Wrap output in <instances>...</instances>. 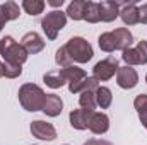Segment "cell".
I'll return each instance as SVG.
<instances>
[{"label":"cell","instance_id":"f1b7e54d","mask_svg":"<svg viewBox=\"0 0 147 145\" xmlns=\"http://www.w3.org/2000/svg\"><path fill=\"white\" fill-rule=\"evenodd\" d=\"M139 22L147 24V2L139 7Z\"/></svg>","mask_w":147,"mask_h":145},{"label":"cell","instance_id":"d4e9b609","mask_svg":"<svg viewBox=\"0 0 147 145\" xmlns=\"http://www.w3.org/2000/svg\"><path fill=\"white\" fill-rule=\"evenodd\" d=\"M45 2L43 0H24L22 2V9L26 10V14L29 15H38L45 10Z\"/></svg>","mask_w":147,"mask_h":145},{"label":"cell","instance_id":"4dcf8cb0","mask_svg":"<svg viewBox=\"0 0 147 145\" xmlns=\"http://www.w3.org/2000/svg\"><path fill=\"white\" fill-rule=\"evenodd\" d=\"M7 22H9V21H7L5 14H3V10H2V3H0V31L3 29V26H5Z\"/></svg>","mask_w":147,"mask_h":145},{"label":"cell","instance_id":"4316f807","mask_svg":"<svg viewBox=\"0 0 147 145\" xmlns=\"http://www.w3.org/2000/svg\"><path fill=\"white\" fill-rule=\"evenodd\" d=\"M98 44H99V48L103 50V51H106V53H113L116 48H115V38H113V33H103V34H99L98 38Z\"/></svg>","mask_w":147,"mask_h":145},{"label":"cell","instance_id":"4fadbf2b","mask_svg":"<svg viewBox=\"0 0 147 145\" xmlns=\"http://www.w3.org/2000/svg\"><path fill=\"white\" fill-rule=\"evenodd\" d=\"M94 135H105L108 130H110V118L106 113H92V118L89 121V126H87Z\"/></svg>","mask_w":147,"mask_h":145},{"label":"cell","instance_id":"7402d4cb","mask_svg":"<svg viewBox=\"0 0 147 145\" xmlns=\"http://www.w3.org/2000/svg\"><path fill=\"white\" fill-rule=\"evenodd\" d=\"M84 21H87L89 24H96V22L101 21V17H99V3L98 2H92V0H87L86 2Z\"/></svg>","mask_w":147,"mask_h":145},{"label":"cell","instance_id":"e575fe53","mask_svg":"<svg viewBox=\"0 0 147 145\" xmlns=\"http://www.w3.org/2000/svg\"><path fill=\"white\" fill-rule=\"evenodd\" d=\"M63 145H69V144H63Z\"/></svg>","mask_w":147,"mask_h":145},{"label":"cell","instance_id":"7c38bea8","mask_svg":"<svg viewBox=\"0 0 147 145\" xmlns=\"http://www.w3.org/2000/svg\"><path fill=\"white\" fill-rule=\"evenodd\" d=\"M120 5L115 0H103L99 2V17L103 22H113L120 15Z\"/></svg>","mask_w":147,"mask_h":145},{"label":"cell","instance_id":"e0dca14e","mask_svg":"<svg viewBox=\"0 0 147 145\" xmlns=\"http://www.w3.org/2000/svg\"><path fill=\"white\" fill-rule=\"evenodd\" d=\"M67 17H70L72 21H84V14H86V0H72L67 7Z\"/></svg>","mask_w":147,"mask_h":145},{"label":"cell","instance_id":"cb8c5ba5","mask_svg":"<svg viewBox=\"0 0 147 145\" xmlns=\"http://www.w3.org/2000/svg\"><path fill=\"white\" fill-rule=\"evenodd\" d=\"M2 10H3V14H5L7 21H16V19L21 15V9H19V5H17L14 0L3 2V3H2Z\"/></svg>","mask_w":147,"mask_h":145},{"label":"cell","instance_id":"7a4b0ae2","mask_svg":"<svg viewBox=\"0 0 147 145\" xmlns=\"http://www.w3.org/2000/svg\"><path fill=\"white\" fill-rule=\"evenodd\" d=\"M0 55L5 63L19 65V67H22V63L29 56L28 51L22 48V44L17 43L12 36H3L0 39Z\"/></svg>","mask_w":147,"mask_h":145},{"label":"cell","instance_id":"8fae6325","mask_svg":"<svg viewBox=\"0 0 147 145\" xmlns=\"http://www.w3.org/2000/svg\"><path fill=\"white\" fill-rule=\"evenodd\" d=\"M46 116L50 118H57L62 114L63 111V101L60 96L57 94H46V99H45V104H43V109H41Z\"/></svg>","mask_w":147,"mask_h":145},{"label":"cell","instance_id":"1f68e13d","mask_svg":"<svg viewBox=\"0 0 147 145\" xmlns=\"http://www.w3.org/2000/svg\"><path fill=\"white\" fill-rule=\"evenodd\" d=\"M48 5L55 7V10H57V7H62L63 5V0H48Z\"/></svg>","mask_w":147,"mask_h":145},{"label":"cell","instance_id":"44dd1931","mask_svg":"<svg viewBox=\"0 0 147 145\" xmlns=\"http://www.w3.org/2000/svg\"><path fill=\"white\" fill-rule=\"evenodd\" d=\"M62 70V75H63V79L69 82V84H74V82H79V80H82V79H86L87 77V73L84 68H79V67H67V68H60Z\"/></svg>","mask_w":147,"mask_h":145},{"label":"cell","instance_id":"83f0119b","mask_svg":"<svg viewBox=\"0 0 147 145\" xmlns=\"http://www.w3.org/2000/svg\"><path fill=\"white\" fill-rule=\"evenodd\" d=\"M21 73H22V67L10 65V63L3 62V77H7V79H17V77H21Z\"/></svg>","mask_w":147,"mask_h":145},{"label":"cell","instance_id":"2e32d148","mask_svg":"<svg viewBox=\"0 0 147 145\" xmlns=\"http://www.w3.org/2000/svg\"><path fill=\"white\" fill-rule=\"evenodd\" d=\"M98 87H99V82L94 77H86L79 82L69 84V91L72 94H82V92H87V91H96Z\"/></svg>","mask_w":147,"mask_h":145},{"label":"cell","instance_id":"603a6c76","mask_svg":"<svg viewBox=\"0 0 147 145\" xmlns=\"http://www.w3.org/2000/svg\"><path fill=\"white\" fill-rule=\"evenodd\" d=\"M79 106L82 109H89V111H94L98 108L96 104V91H87V92H82L79 96Z\"/></svg>","mask_w":147,"mask_h":145},{"label":"cell","instance_id":"f546056e","mask_svg":"<svg viewBox=\"0 0 147 145\" xmlns=\"http://www.w3.org/2000/svg\"><path fill=\"white\" fill-rule=\"evenodd\" d=\"M82 145H113L111 142L105 140V138H89L87 142H84Z\"/></svg>","mask_w":147,"mask_h":145},{"label":"cell","instance_id":"9c48e42d","mask_svg":"<svg viewBox=\"0 0 147 145\" xmlns=\"http://www.w3.org/2000/svg\"><path fill=\"white\" fill-rule=\"evenodd\" d=\"M21 44L28 51V55H38V53H41L45 50V41H43V38L39 36L36 31L26 33L22 36V39H21Z\"/></svg>","mask_w":147,"mask_h":145},{"label":"cell","instance_id":"ba28073f","mask_svg":"<svg viewBox=\"0 0 147 145\" xmlns=\"http://www.w3.org/2000/svg\"><path fill=\"white\" fill-rule=\"evenodd\" d=\"M33 137H36L38 140H46V142H53L57 138V130L51 123H46V121H41V119H36L31 123L29 126Z\"/></svg>","mask_w":147,"mask_h":145},{"label":"cell","instance_id":"5b68a950","mask_svg":"<svg viewBox=\"0 0 147 145\" xmlns=\"http://www.w3.org/2000/svg\"><path fill=\"white\" fill-rule=\"evenodd\" d=\"M121 58L128 67L135 65H146L147 63V41H139L137 46H132L125 51H121Z\"/></svg>","mask_w":147,"mask_h":145},{"label":"cell","instance_id":"52a82bcc","mask_svg":"<svg viewBox=\"0 0 147 145\" xmlns=\"http://www.w3.org/2000/svg\"><path fill=\"white\" fill-rule=\"evenodd\" d=\"M116 84H118L121 89H125V91L134 89V87L139 84V73H137V70H135L134 67H128V65L118 67V72H116Z\"/></svg>","mask_w":147,"mask_h":145},{"label":"cell","instance_id":"836d02e7","mask_svg":"<svg viewBox=\"0 0 147 145\" xmlns=\"http://www.w3.org/2000/svg\"><path fill=\"white\" fill-rule=\"evenodd\" d=\"M146 82H147V75H146Z\"/></svg>","mask_w":147,"mask_h":145},{"label":"cell","instance_id":"3957f363","mask_svg":"<svg viewBox=\"0 0 147 145\" xmlns=\"http://www.w3.org/2000/svg\"><path fill=\"white\" fill-rule=\"evenodd\" d=\"M72 62H77V63H87L92 60L94 56V50L91 46V43L87 39H84L82 36H74L67 41L65 44Z\"/></svg>","mask_w":147,"mask_h":145},{"label":"cell","instance_id":"d6986e66","mask_svg":"<svg viewBox=\"0 0 147 145\" xmlns=\"http://www.w3.org/2000/svg\"><path fill=\"white\" fill-rule=\"evenodd\" d=\"M113 103V94H111L110 87L106 85H99L96 89V104L101 109H108Z\"/></svg>","mask_w":147,"mask_h":145},{"label":"cell","instance_id":"d6a6232c","mask_svg":"<svg viewBox=\"0 0 147 145\" xmlns=\"http://www.w3.org/2000/svg\"><path fill=\"white\" fill-rule=\"evenodd\" d=\"M0 77H3V62H0Z\"/></svg>","mask_w":147,"mask_h":145},{"label":"cell","instance_id":"30bf717a","mask_svg":"<svg viewBox=\"0 0 147 145\" xmlns=\"http://www.w3.org/2000/svg\"><path fill=\"white\" fill-rule=\"evenodd\" d=\"M92 113L94 111H89V109H72L70 114H69V119H70V126L75 130H87L89 126V121L92 118Z\"/></svg>","mask_w":147,"mask_h":145},{"label":"cell","instance_id":"277c9868","mask_svg":"<svg viewBox=\"0 0 147 145\" xmlns=\"http://www.w3.org/2000/svg\"><path fill=\"white\" fill-rule=\"evenodd\" d=\"M67 24V14L62 12V10H51L48 12L43 19H41V28H43V33L46 34V38L50 41H55L58 33L65 28Z\"/></svg>","mask_w":147,"mask_h":145},{"label":"cell","instance_id":"9a60e30c","mask_svg":"<svg viewBox=\"0 0 147 145\" xmlns=\"http://www.w3.org/2000/svg\"><path fill=\"white\" fill-rule=\"evenodd\" d=\"M120 17L123 21L125 26H135L139 24V7L135 2L132 3H123V7L120 9Z\"/></svg>","mask_w":147,"mask_h":145},{"label":"cell","instance_id":"484cf974","mask_svg":"<svg viewBox=\"0 0 147 145\" xmlns=\"http://www.w3.org/2000/svg\"><path fill=\"white\" fill-rule=\"evenodd\" d=\"M55 62H57V65H60L62 68H67V67H72V58H70V55H69V51H67V48H65V44L63 46H60L57 51H55Z\"/></svg>","mask_w":147,"mask_h":145},{"label":"cell","instance_id":"5bb4252c","mask_svg":"<svg viewBox=\"0 0 147 145\" xmlns=\"http://www.w3.org/2000/svg\"><path fill=\"white\" fill-rule=\"evenodd\" d=\"M113 33V38H115V48L120 50V51H125L128 48H132V43H134V34L127 29V28H118Z\"/></svg>","mask_w":147,"mask_h":145},{"label":"cell","instance_id":"ffe728a7","mask_svg":"<svg viewBox=\"0 0 147 145\" xmlns=\"http://www.w3.org/2000/svg\"><path fill=\"white\" fill-rule=\"evenodd\" d=\"M134 108L137 109V114H139L142 126L147 130V94H139L134 99Z\"/></svg>","mask_w":147,"mask_h":145},{"label":"cell","instance_id":"8992f818","mask_svg":"<svg viewBox=\"0 0 147 145\" xmlns=\"http://www.w3.org/2000/svg\"><path fill=\"white\" fill-rule=\"evenodd\" d=\"M118 72V62L115 56H108L101 62H98L92 68V77L98 82H106L111 77H115V73Z\"/></svg>","mask_w":147,"mask_h":145},{"label":"cell","instance_id":"6da1fadb","mask_svg":"<svg viewBox=\"0 0 147 145\" xmlns=\"http://www.w3.org/2000/svg\"><path fill=\"white\" fill-rule=\"evenodd\" d=\"M19 103L21 106L29 111V113H34V111H41L43 109V104H45V99H46V94L45 91L36 85V84H22L19 87Z\"/></svg>","mask_w":147,"mask_h":145},{"label":"cell","instance_id":"ac0fdd59","mask_svg":"<svg viewBox=\"0 0 147 145\" xmlns=\"http://www.w3.org/2000/svg\"><path fill=\"white\" fill-rule=\"evenodd\" d=\"M43 82H45L48 87H51V89H60V87H63V85L67 84V80L63 79L60 68H58V70H50V72H46L43 75Z\"/></svg>","mask_w":147,"mask_h":145}]
</instances>
